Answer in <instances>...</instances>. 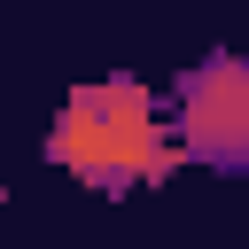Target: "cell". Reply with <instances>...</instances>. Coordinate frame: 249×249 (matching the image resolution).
Here are the masks:
<instances>
[{"label":"cell","instance_id":"6da1fadb","mask_svg":"<svg viewBox=\"0 0 249 249\" xmlns=\"http://www.w3.org/2000/svg\"><path fill=\"white\" fill-rule=\"evenodd\" d=\"M47 156L62 171H78L86 187L101 195H124L140 179H163L179 163V140L171 124L156 117V101L132 86V78H101V86H78L47 132Z\"/></svg>","mask_w":249,"mask_h":249},{"label":"cell","instance_id":"7a4b0ae2","mask_svg":"<svg viewBox=\"0 0 249 249\" xmlns=\"http://www.w3.org/2000/svg\"><path fill=\"white\" fill-rule=\"evenodd\" d=\"M171 140H179V156H202V163H249V62L241 54L187 70Z\"/></svg>","mask_w":249,"mask_h":249}]
</instances>
